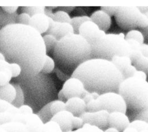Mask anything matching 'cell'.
Masks as SVG:
<instances>
[{"mask_svg": "<svg viewBox=\"0 0 148 132\" xmlns=\"http://www.w3.org/2000/svg\"><path fill=\"white\" fill-rule=\"evenodd\" d=\"M87 111L95 112L104 110L109 113L120 111L125 113L127 104L123 97L117 92H109L99 96L86 104Z\"/></svg>", "mask_w": 148, "mask_h": 132, "instance_id": "cell-6", "label": "cell"}, {"mask_svg": "<svg viewBox=\"0 0 148 132\" xmlns=\"http://www.w3.org/2000/svg\"><path fill=\"white\" fill-rule=\"evenodd\" d=\"M99 94L95 92H89L88 91H87V92L86 93V94L84 95V96H83V97L82 98L84 101L86 102V103L87 104V103H88L89 101L97 99L98 96H99Z\"/></svg>", "mask_w": 148, "mask_h": 132, "instance_id": "cell-44", "label": "cell"}, {"mask_svg": "<svg viewBox=\"0 0 148 132\" xmlns=\"http://www.w3.org/2000/svg\"><path fill=\"white\" fill-rule=\"evenodd\" d=\"M111 61L121 73L127 67L132 65V62L128 56L115 55L112 58Z\"/></svg>", "mask_w": 148, "mask_h": 132, "instance_id": "cell-19", "label": "cell"}, {"mask_svg": "<svg viewBox=\"0 0 148 132\" xmlns=\"http://www.w3.org/2000/svg\"><path fill=\"white\" fill-rule=\"evenodd\" d=\"M138 9L143 13H148V6H138Z\"/></svg>", "mask_w": 148, "mask_h": 132, "instance_id": "cell-53", "label": "cell"}, {"mask_svg": "<svg viewBox=\"0 0 148 132\" xmlns=\"http://www.w3.org/2000/svg\"><path fill=\"white\" fill-rule=\"evenodd\" d=\"M0 132H8L5 128L0 125Z\"/></svg>", "mask_w": 148, "mask_h": 132, "instance_id": "cell-55", "label": "cell"}, {"mask_svg": "<svg viewBox=\"0 0 148 132\" xmlns=\"http://www.w3.org/2000/svg\"><path fill=\"white\" fill-rule=\"evenodd\" d=\"M12 77L10 70L0 71V86L9 84Z\"/></svg>", "mask_w": 148, "mask_h": 132, "instance_id": "cell-34", "label": "cell"}, {"mask_svg": "<svg viewBox=\"0 0 148 132\" xmlns=\"http://www.w3.org/2000/svg\"><path fill=\"white\" fill-rule=\"evenodd\" d=\"M148 26V17L145 13H142L138 21V28L140 29L145 28Z\"/></svg>", "mask_w": 148, "mask_h": 132, "instance_id": "cell-40", "label": "cell"}, {"mask_svg": "<svg viewBox=\"0 0 148 132\" xmlns=\"http://www.w3.org/2000/svg\"><path fill=\"white\" fill-rule=\"evenodd\" d=\"M74 115L69 111L64 110L60 111L54 115L50 120L57 122L60 126L61 130L64 132H68L72 131V119Z\"/></svg>", "mask_w": 148, "mask_h": 132, "instance_id": "cell-13", "label": "cell"}, {"mask_svg": "<svg viewBox=\"0 0 148 132\" xmlns=\"http://www.w3.org/2000/svg\"><path fill=\"white\" fill-rule=\"evenodd\" d=\"M130 126L136 129L139 132L148 130V122L142 119H134L130 122Z\"/></svg>", "mask_w": 148, "mask_h": 132, "instance_id": "cell-32", "label": "cell"}, {"mask_svg": "<svg viewBox=\"0 0 148 132\" xmlns=\"http://www.w3.org/2000/svg\"><path fill=\"white\" fill-rule=\"evenodd\" d=\"M31 16L27 13H21L17 17V22L18 24L25 25H29V21L31 20Z\"/></svg>", "mask_w": 148, "mask_h": 132, "instance_id": "cell-37", "label": "cell"}, {"mask_svg": "<svg viewBox=\"0 0 148 132\" xmlns=\"http://www.w3.org/2000/svg\"><path fill=\"white\" fill-rule=\"evenodd\" d=\"M49 20V27L46 34L51 35L59 40L67 35L75 33L73 28L70 23L55 21L50 16Z\"/></svg>", "mask_w": 148, "mask_h": 132, "instance_id": "cell-11", "label": "cell"}, {"mask_svg": "<svg viewBox=\"0 0 148 132\" xmlns=\"http://www.w3.org/2000/svg\"><path fill=\"white\" fill-rule=\"evenodd\" d=\"M142 55H143V54L140 50H132L129 57L132 62V63L133 64L136 61H138Z\"/></svg>", "mask_w": 148, "mask_h": 132, "instance_id": "cell-42", "label": "cell"}, {"mask_svg": "<svg viewBox=\"0 0 148 132\" xmlns=\"http://www.w3.org/2000/svg\"><path fill=\"white\" fill-rule=\"evenodd\" d=\"M64 110H66L65 102L58 99L50 102V111L53 116L57 113Z\"/></svg>", "mask_w": 148, "mask_h": 132, "instance_id": "cell-21", "label": "cell"}, {"mask_svg": "<svg viewBox=\"0 0 148 132\" xmlns=\"http://www.w3.org/2000/svg\"><path fill=\"white\" fill-rule=\"evenodd\" d=\"M51 17L54 21L60 22H66L70 23L71 18L68 13L64 11L59 10L52 14Z\"/></svg>", "mask_w": 148, "mask_h": 132, "instance_id": "cell-25", "label": "cell"}, {"mask_svg": "<svg viewBox=\"0 0 148 132\" xmlns=\"http://www.w3.org/2000/svg\"><path fill=\"white\" fill-rule=\"evenodd\" d=\"M49 16L45 13H39L31 16L29 25L34 28L41 35L46 33L49 27Z\"/></svg>", "mask_w": 148, "mask_h": 132, "instance_id": "cell-14", "label": "cell"}, {"mask_svg": "<svg viewBox=\"0 0 148 132\" xmlns=\"http://www.w3.org/2000/svg\"><path fill=\"white\" fill-rule=\"evenodd\" d=\"M0 52L9 63L18 64L27 77L41 71L47 55L43 36L30 25L17 22L0 29Z\"/></svg>", "mask_w": 148, "mask_h": 132, "instance_id": "cell-1", "label": "cell"}, {"mask_svg": "<svg viewBox=\"0 0 148 132\" xmlns=\"http://www.w3.org/2000/svg\"><path fill=\"white\" fill-rule=\"evenodd\" d=\"M71 77L80 80L88 92L99 95L109 92L118 93L119 86L124 80L121 72L111 61L100 58H91L82 63Z\"/></svg>", "mask_w": 148, "mask_h": 132, "instance_id": "cell-2", "label": "cell"}, {"mask_svg": "<svg viewBox=\"0 0 148 132\" xmlns=\"http://www.w3.org/2000/svg\"><path fill=\"white\" fill-rule=\"evenodd\" d=\"M17 95V90L14 85L8 84L0 86V99L7 101L10 103L15 100Z\"/></svg>", "mask_w": 148, "mask_h": 132, "instance_id": "cell-17", "label": "cell"}, {"mask_svg": "<svg viewBox=\"0 0 148 132\" xmlns=\"http://www.w3.org/2000/svg\"><path fill=\"white\" fill-rule=\"evenodd\" d=\"M104 131L105 132H120L117 129L114 127H108Z\"/></svg>", "mask_w": 148, "mask_h": 132, "instance_id": "cell-54", "label": "cell"}, {"mask_svg": "<svg viewBox=\"0 0 148 132\" xmlns=\"http://www.w3.org/2000/svg\"><path fill=\"white\" fill-rule=\"evenodd\" d=\"M109 114L104 110L95 112L86 111L80 117L83 119L84 123H88L103 130L109 127Z\"/></svg>", "mask_w": 148, "mask_h": 132, "instance_id": "cell-10", "label": "cell"}, {"mask_svg": "<svg viewBox=\"0 0 148 132\" xmlns=\"http://www.w3.org/2000/svg\"><path fill=\"white\" fill-rule=\"evenodd\" d=\"M10 63L5 59H0V71L10 70Z\"/></svg>", "mask_w": 148, "mask_h": 132, "instance_id": "cell-46", "label": "cell"}, {"mask_svg": "<svg viewBox=\"0 0 148 132\" xmlns=\"http://www.w3.org/2000/svg\"><path fill=\"white\" fill-rule=\"evenodd\" d=\"M25 125L32 132H40L43 127L44 123L37 114L32 113L29 114Z\"/></svg>", "mask_w": 148, "mask_h": 132, "instance_id": "cell-18", "label": "cell"}, {"mask_svg": "<svg viewBox=\"0 0 148 132\" xmlns=\"http://www.w3.org/2000/svg\"><path fill=\"white\" fill-rule=\"evenodd\" d=\"M0 59H5L3 55L1 52H0Z\"/></svg>", "mask_w": 148, "mask_h": 132, "instance_id": "cell-56", "label": "cell"}, {"mask_svg": "<svg viewBox=\"0 0 148 132\" xmlns=\"http://www.w3.org/2000/svg\"><path fill=\"white\" fill-rule=\"evenodd\" d=\"M91 20L90 17L87 16H76L73 18H71V21L70 24L72 25L75 33H79V29L80 27L86 21Z\"/></svg>", "mask_w": 148, "mask_h": 132, "instance_id": "cell-22", "label": "cell"}, {"mask_svg": "<svg viewBox=\"0 0 148 132\" xmlns=\"http://www.w3.org/2000/svg\"><path fill=\"white\" fill-rule=\"evenodd\" d=\"M134 76L142 80H146L147 79V74L144 71H140V70H136Z\"/></svg>", "mask_w": 148, "mask_h": 132, "instance_id": "cell-49", "label": "cell"}, {"mask_svg": "<svg viewBox=\"0 0 148 132\" xmlns=\"http://www.w3.org/2000/svg\"><path fill=\"white\" fill-rule=\"evenodd\" d=\"M136 70V69L133 65H131L127 67L122 73L124 79L134 77Z\"/></svg>", "mask_w": 148, "mask_h": 132, "instance_id": "cell-38", "label": "cell"}, {"mask_svg": "<svg viewBox=\"0 0 148 132\" xmlns=\"http://www.w3.org/2000/svg\"><path fill=\"white\" fill-rule=\"evenodd\" d=\"M118 93L124 99L127 107L132 112H139L148 106V81L132 77L120 84Z\"/></svg>", "mask_w": 148, "mask_h": 132, "instance_id": "cell-4", "label": "cell"}, {"mask_svg": "<svg viewBox=\"0 0 148 132\" xmlns=\"http://www.w3.org/2000/svg\"><path fill=\"white\" fill-rule=\"evenodd\" d=\"M37 115L40 117L44 123L50 121L53 116L50 111V103L46 104L39 112Z\"/></svg>", "mask_w": 148, "mask_h": 132, "instance_id": "cell-26", "label": "cell"}, {"mask_svg": "<svg viewBox=\"0 0 148 132\" xmlns=\"http://www.w3.org/2000/svg\"><path fill=\"white\" fill-rule=\"evenodd\" d=\"M23 13H25L32 16L39 13H44L45 10V6H24L22 7Z\"/></svg>", "mask_w": 148, "mask_h": 132, "instance_id": "cell-30", "label": "cell"}, {"mask_svg": "<svg viewBox=\"0 0 148 132\" xmlns=\"http://www.w3.org/2000/svg\"><path fill=\"white\" fill-rule=\"evenodd\" d=\"M60 90L64 95L65 102L72 97L83 98L87 91L80 80L72 77L65 81Z\"/></svg>", "mask_w": 148, "mask_h": 132, "instance_id": "cell-8", "label": "cell"}, {"mask_svg": "<svg viewBox=\"0 0 148 132\" xmlns=\"http://www.w3.org/2000/svg\"><path fill=\"white\" fill-rule=\"evenodd\" d=\"M90 17L91 20L97 25L100 29L105 32L110 27L112 22L110 16L102 10L95 11Z\"/></svg>", "mask_w": 148, "mask_h": 132, "instance_id": "cell-16", "label": "cell"}, {"mask_svg": "<svg viewBox=\"0 0 148 132\" xmlns=\"http://www.w3.org/2000/svg\"><path fill=\"white\" fill-rule=\"evenodd\" d=\"M68 132H105V131L95 126L88 123H84L82 127L76 129L75 131H69Z\"/></svg>", "mask_w": 148, "mask_h": 132, "instance_id": "cell-33", "label": "cell"}, {"mask_svg": "<svg viewBox=\"0 0 148 132\" xmlns=\"http://www.w3.org/2000/svg\"><path fill=\"white\" fill-rule=\"evenodd\" d=\"M18 111V108L14 105L12 103L0 99V112L5 111L17 112Z\"/></svg>", "mask_w": 148, "mask_h": 132, "instance_id": "cell-31", "label": "cell"}, {"mask_svg": "<svg viewBox=\"0 0 148 132\" xmlns=\"http://www.w3.org/2000/svg\"><path fill=\"white\" fill-rule=\"evenodd\" d=\"M128 43L130 44L132 50H140V48L141 46L140 43H139L138 42L133 40V39H129L127 40Z\"/></svg>", "mask_w": 148, "mask_h": 132, "instance_id": "cell-47", "label": "cell"}, {"mask_svg": "<svg viewBox=\"0 0 148 132\" xmlns=\"http://www.w3.org/2000/svg\"><path fill=\"white\" fill-rule=\"evenodd\" d=\"M147 58H148V57H147Z\"/></svg>", "mask_w": 148, "mask_h": 132, "instance_id": "cell-58", "label": "cell"}, {"mask_svg": "<svg viewBox=\"0 0 148 132\" xmlns=\"http://www.w3.org/2000/svg\"><path fill=\"white\" fill-rule=\"evenodd\" d=\"M1 8L6 13L9 14L14 13L18 8V6H2Z\"/></svg>", "mask_w": 148, "mask_h": 132, "instance_id": "cell-48", "label": "cell"}, {"mask_svg": "<svg viewBox=\"0 0 148 132\" xmlns=\"http://www.w3.org/2000/svg\"><path fill=\"white\" fill-rule=\"evenodd\" d=\"M55 65L56 63L54 59L47 55L46 56L41 71L44 73H50L54 70Z\"/></svg>", "mask_w": 148, "mask_h": 132, "instance_id": "cell-29", "label": "cell"}, {"mask_svg": "<svg viewBox=\"0 0 148 132\" xmlns=\"http://www.w3.org/2000/svg\"><path fill=\"white\" fill-rule=\"evenodd\" d=\"M141 13L136 6H119L114 17L121 28L130 31L138 28V21Z\"/></svg>", "mask_w": 148, "mask_h": 132, "instance_id": "cell-7", "label": "cell"}, {"mask_svg": "<svg viewBox=\"0 0 148 132\" xmlns=\"http://www.w3.org/2000/svg\"><path fill=\"white\" fill-rule=\"evenodd\" d=\"M92 58L111 61L115 55L128 56L132 48L123 33H108L91 44Z\"/></svg>", "mask_w": 148, "mask_h": 132, "instance_id": "cell-5", "label": "cell"}, {"mask_svg": "<svg viewBox=\"0 0 148 132\" xmlns=\"http://www.w3.org/2000/svg\"><path fill=\"white\" fill-rule=\"evenodd\" d=\"M43 39L46 47V52H50L51 51H53L58 40L54 36L49 34H45L43 36Z\"/></svg>", "mask_w": 148, "mask_h": 132, "instance_id": "cell-24", "label": "cell"}, {"mask_svg": "<svg viewBox=\"0 0 148 132\" xmlns=\"http://www.w3.org/2000/svg\"><path fill=\"white\" fill-rule=\"evenodd\" d=\"M119 6H101V10L107 13L110 16H114Z\"/></svg>", "mask_w": 148, "mask_h": 132, "instance_id": "cell-43", "label": "cell"}, {"mask_svg": "<svg viewBox=\"0 0 148 132\" xmlns=\"http://www.w3.org/2000/svg\"><path fill=\"white\" fill-rule=\"evenodd\" d=\"M40 132H64L59 125L53 120H50L44 123L42 130Z\"/></svg>", "mask_w": 148, "mask_h": 132, "instance_id": "cell-27", "label": "cell"}, {"mask_svg": "<svg viewBox=\"0 0 148 132\" xmlns=\"http://www.w3.org/2000/svg\"><path fill=\"white\" fill-rule=\"evenodd\" d=\"M78 34L85 38L91 45L105 36L106 33L91 20H88L80 27Z\"/></svg>", "mask_w": 148, "mask_h": 132, "instance_id": "cell-9", "label": "cell"}, {"mask_svg": "<svg viewBox=\"0 0 148 132\" xmlns=\"http://www.w3.org/2000/svg\"><path fill=\"white\" fill-rule=\"evenodd\" d=\"M134 119H142L148 122V106L139 112H134Z\"/></svg>", "mask_w": 148, "mask_h": 132, "instance_id": "cell-36", "label": "cell"}, {"mask_svg": "<svg viewBox=\"0 0 148 132\" xmlns=\"http://www.w3.org/2000/svg\"><path fill=\"white\" fill-rule=\"evenodd\" d=\"M53 55L57 66L64 72L70 73L71 77L80 64L92 58V47L83 36L72 33L58 41Z\"/></svg>", "mask_w": 148, "mask_h": 132, "instance_id": "cell-3", "label": "cell"}, {"mask_svg": "<svg viewBox=\"0 0 148 132\" xmlns=\"http://www.w3.org/2000/svg\"><path fill=\"white\" fill-rule=\"evenodd\" d=\"M145 14L148 17V13H146ZM140 31L142 32V33H143V35L144 36L145 40H146L148 42V26L146 28H145L140 29Z\"/></svg>", "mask_w": 148, "mask_h": 132, "instance_id": "cell-51", "label": "cell"}, {"mask_svg": "<svg viewBox=\"0 0 148 132\" xmlns=\"http://www.w3.org/2000/svg\"><path fill=\"white\" fill-rule=\"evenodd\" d=\"M130 120L125 113L115 111L109 114V127L117 129L120 132H123L130 126Z\"/></svg>", "mask_w": 148, "mask_h": 132, "instance_id": "cell-12", "label": "cell"}, {"mask_svg": "<svg viewBox=\"0 0 148 132\" xmlns=\"http://www.w3.org/2000/svg\"><path fill=\"white\" fill-rule=\"evenodd\" d=\"M20 112L23 114H31L34 113L32 108L28 105L23 104L18 107Z\"/></svg>", "mask_w": 148, "mask_h": 132, "instance_id": "cell-45", "label": "cell"}, {"mask_svg": "<svg viewBox=\"0 0 148 132\" xmlns=\"http://www.w3.org/2000/svg\"><path fill=\"white\" fill-rule=\"evenodd\" d=\"M17 90V95L15 100L13 102V104L17 107H19L23 105L24 103V95L21 88L19 86H15Z\"/></svg>", "mask_w": 148, "mask_h": 132, "instance_id": "cell-35", "label": "cell"}, {"mask_svg": "<svg viewBox=\"0 0 148 132\" xmlns=\"http://www.w3.org/2000/svg\"><path fill=\"white\" fill-rule=\"evenodd\" d=\"M123 132H139V131L134 127L129 126Z\"/></svg>", "mask_w": 148, "mask_h": 132, "instance_id": "cell-52", "label": "cell"}, {"mask_svg": "<svg viewBox=\"0 0 148 132\" xmlns=\"http://www.w3.org/2000/svg\"><path fill=\"white\" fill-rule=\"evenodd\" d=\"M8 132H32L24 123L18 122H12L1 125Z\"/></svg>", "mask_w": 148, "mask_h": 132, "instance_id": "cell-20", "label": "cell"}, {"mask_svg": "<svg viewBox=\"0 0 148 132\" xmlns=\"http://www.w3.org/2000/svg\"><path fill=\"white\" fill-rule=\"evenodd\" d=\"M140 132H148V130H143V131H141Z\"/></svg>", "mask_w": 148, "mask_h": 132, "instance_id": "cell-57", "label": "cell"}, {"mask_svg": "<svg viewBox=\"0 0 148 132\" xmlns=\"http://www.w3.org/2000/svg\"><path fill=\"white\" fill-rule=\"evenodd\" d=\"M66 110L71 112L74 116H80L87 111L86 103L81 97H75L67 100L65 102Z\"/></svg>", "mask_w": 148, "mask_h": 132, "instance_id": "cell-15", "label": "cell"}, {"mask_svg": "<svg viewBox=\"0 0 148 132\" xmlns=\"http://www.w3.org/2000/svg\"><path fill=\"white\" fill-rule=\"evenodd\" d=\"M133 65L137 70L144 71L146 74L148 73V58L142 55L138 61H136Z\"/></svg>", "mask_w": 148, "mask_h": 132, "instance_id": "cell-28", "label": "cell"}, {"mask_svg": "<svg viewBox=\"0 0 148 132\" xmlns=\"http://www.w3.org/2000/svg\"><path fill=\"white\" fill-rule=\"evenodd\" d=\"M10 69L13 77H16L21 74L22 69L18 64L16 63H10Z\"/></svg>", "mask_w": 148, "mask_h": 132, "instance_id": "cell-39", "label": "cell"}, {"mask_svg": "<svg viewBox=\"0 0 148 132\" xmlns=\"http://www.w3.org/2000/svg\"><path fill=\"white\" fill-rule=\"evenodd\" d=\"M140 51L142 52L143 56L148 57V44L145 43L141 44Z\"/></svg>", "mask_w": 148, "mask_h": 132, "instance_id": "cell-50", "label": "cell"}, {"mask_svg": "<svg viewBox=\"0 0 148 132\" xmlns=\"http://www.w3.org/2000/svg\"><path fill=\"white\" fill-rule=\"evenodd\" d=\"M84 124V120L80 116H73L72 119V126L73 129H80L83 127Z\"/></svg>", "mask_w": 148, "mask_h": 132, "instance_id": "cell-41", "label": "cell"}, {"mask_svg": "<svg viewBox=\"0 0 148 132\" xmlns=\"http://www.w3.org/2000/svg\"><path fill=\"white\" fill-rule=\"evenodd\" d=\"M125 40L133 39L138 42L140 44H143L145 42V37L140 31L132 29L129 31L125 36Z\"/></svg>", "mask_w": 148, "mask_h": 132, "instance_id": "cell-23", "label": "cell"}]
</instances>
